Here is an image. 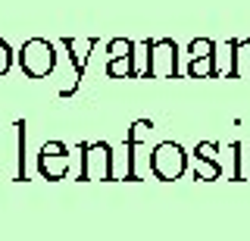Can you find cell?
Wrapping results in <instances>:
<instances>
[{"label":"cell","instance_id":"11","mask_svg":"<svg viewBox=\"0 0 250 241\" xmlns=\"http://www.w3.org/2000/svg\"><path fill=\"white\" fill-rule=\"evenodd\" d=\"M106 75H109V79H138L135 60H128V57L109 60V63H106Z\"/></svg>","mask_w":250,"mask_h":241},{"label":"cell","instance_id":"5","mask_svg":"<svg viewBox=\"0 0 250 241\" xmlns=\"http://www.w3.org/2000/svg\"><path fill=\"white\" fill-rule=\"evenodd\" d=\"M60 44L69 50V60H72V66H75V85L72 88H62L60 97H72L78 91V85H82V75H84V69H88L91 53L97 50L100 38H84V41H78V38H60Z\"/></svg>","mask_w":250,"mask_h":241},{"label":"cell","instance_id":"13","mask_svg":"<svg viewBox=\"0 0 250 241\" xmlns=\"http://www.w3.org/2000/svg\"><path fill=\"white\" fill-rule=\"evenodd\" d=\"M188 53H191V60H197V57H216V41H213V38H194V41L188 44Z\"/></svg>","mask_w":250,"mask_h":241},{"label":"cell","instance_id":"3","mask_svg":"<svg viewBox=\"0 0 250 241\" xmlns=\"http://www.w3.org/2000/svg\"><path fill=\"white\" fill-rule=\"evenodd\" d=\"M82 169H78V182H113V147L106 141H82Z\"/></svg>","mask_w":250,"mask_h":241},{"label":"cell","instance_id":"10","mask_svg":"<svg viewBox=\"0 0 250 241\" xmlns=\"http://www.w3.org/2000/svg\"><path fill=\"white\" fill-rule=\"evenodd\" d=\"M188 75L191 79H219V66L216 57H197L188 63Z\"/></svg>","mask_w":250,"mask_h":241},{"label":"cell","instance_id":"14","mask_svg":"<svg viewBox=\"0 0 250 241\" xmlns=\"http://www.w3.org/2000/svg\"><path fill=\"white\" fill-rule=\"evenodd\" d=\"M16 131H19V163H16V182H25V119L16 122Z\"/></svg>","mask_w":250,"mask_h":241},{"label":"cell","instance_id":"7","mask_svg":"<svg viewBox=\"0 0 250 241\" xmlns=\"http://www.w3.org/2000/svg\"><path fill=\"white\" fill-rule=\"evenodd\" d=\"M153 131V119H135L128 126V131H125V163H128V182H138V147L150 138Z\"/></svg>","mask_w":250,"mask_h":241},{"label":"cell","instance_id":"8","mask_svg":"<svg viewBox=\"0 0 250 241\" xmlns=\"http://www.w3.org/2000/svg\"><path fill=\"white\" fill-rule=\"evenodd\" d=\"M216 153H219V141H200L194 147V160H197L194 178H197V182H216V178L222 175V160H219Z\"/></svg>","mask_w":250,"mask_h":241},{"label":"cell","instance_id":"6","mask_svg":"<svg viewBox=\"0 0 250 241\" xmlns=\"http://www.w3.org/2000/svg\"><path fill=\"white\" fill-rule=\"evenodd\" d=\"M38 173L50 182H60L69 173V147L62 141H47L38 153Z\"/></svg>","mask_w":250,"mask_h":241},{"label":"cell","instance_id":"2","mask_svg":"<svg viewBox=\"0 0 250 241\" xmlns=\"http://www.w3.org/2000/svg\"><path fill=\"white\" fill-rule=\"evenodd\" d=\"M147 50V69L144 79H178V44L175 38H156L144 41Z\"/></svg>","mask_w":250,"mask_h":241},{"label":"cell","instance_id":"1","mask_svg":"<svg viewBox=\"0 0 250 241\" xmlns=\"http://www.w3.org/2000/svg\"><path fill=\"white\" fill-rule=\"evenodd\" d=\"M16 60L25 79H47L57 69V44L47 38H28L16 53Z\"/></svg>","mask_w":250,"mask_h":241},{"label":"cell","instance_id":"4","mask_svg":"<svg viewBox=\"0 0 250 241\" xmlns=\"http://www.w3.org/2000/svg\"><path fill=\"white\" fill-rule=\"evenodd\" d=\"M188 169V153L178 141H160L150 151V173L160 182H175Z\"/></svg>","mask_w":250,"mask_h":241},{"label":"cell","instance_id":"9","mask_svg":"<svg viewBox=\"0 0 250 241\" xmlns=\"http://www.w3.org/2000/svg\"><path fill=\"white\" fill-rule=\"evenodd\" d=\"M231 66L225 72V79H250V38H231Z\"/></svg>","mask_w":250,"mask_h":241},{"label":"cell","instance_id":"12","mask_svg":"<svg viewBox=\"0 0 250 241\" xmlns=\"http://www.w3.org/2000/svg\"><path fill=\"white\" fill-rule=\"evenodd\" d=\"M106 53H109V60H119V57L135 60V41H131V38H113V41L106 44Z\"/></svg>","mask_w":250,"mask_h":241},{"label":"cell","instance_id":"15","mask_svg":"<svg viewBox=\"0 0 250 241\" xmlns=\"http://www.w3.org/2000/svg\"><path fill=\"white\" fill-rule=\"evenodd\" d=\"M13 60H16L13 47H10V44L3 41V38H0V79H3V75H6V72L13 69Z\"/></svg>","mask_w":250,"mask_h":241},{"label":"cell","instance_id":"16","mask_svg":"<svg viewBox=\"0 0 250 241\" xmlns=\"http://www.w3.org/2000/svg\"><path fill=\"white\" fill-rule=\"evenodd\" d=\"M231 153H234L231 178H234V182H241V178H244V166H241V163H244V157H241V141H231Z\"/></svg>","mask_w":250,"mask_h":241}]
</instances>
